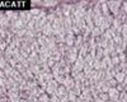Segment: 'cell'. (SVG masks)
Returning <instances> with one entry per match:
<instances>
[{"mask_svg": "<svg viewBox=\"0 0 127 102\" xmlns=\"http://www.w3.org/2000/svg\"><path fill=\"white\" fill-rule=\"evenodd\" d=\"M98 97H99L103 102H108V101H109L108 93H103V92H102V93H99V95H98Z\"/></svg>", "mask_w": 127, "mask_h": 102, "instance_id": "14", "label": "cell"}, {"mask_svg": "<svg viewBox=\"0 0 127 102\" xmlns=\"http://www.w3.org/2000/svg\"><path fill=\"white\" fill-rule=\"evenodd\" d=\"M6 47H8V44H6L5 41L3 40L1 42H0V55H4V52H5Z\"/></svg>", "mask_w": 127, "mask_h": 102, "instance_id": "11", "label": "cell"}, {"mask_svg": "<svg viewBox=\"0 0 127 102\" xmlns=\"http://www.w3.org/2000/svg\"><path fill=\"white\" fill-rule=\"evenodd\" d=\"M5 79H6V78H0V87H4V83H5Z\"/></svg>", "mask_w": 127, "mask_h": 102, "instance_id": "19", "label": "cell"}, {"mask_svg": "<svg viewBox=\"0 0 127 102\" xmlns=\"http://www.w3.org/2000/svg\"><path fill=\"white\" fill-rule=\"evenodd\" d=\"M6 65H8V60L5 59V56H4V55H0V69L3 70Z\"/></svg>", "mask_w": 127, "mask_h": 102, "instance_id": "10", "label": "cell"}, {"mask_svg": "<svg viewBox=\"0 0 127 102\" xmlns=\"http://www.w3.org/2000/svg\"><path fill=\"white\" fill-rule=\"evenodd\" d=\"M38 102H50V96L47 93H43L38 97Z\"/></svg>", "mask_w": 127, "mask_h": 102, "instance_id": "13", "label": "cell"}, {"mask_svg": "<svg viewBox=\"0 0 127 102\" xmlns=\"http://www.w3.org/2000/svg\"><path fill=\"white\" fill-rule=\"evenodd\" d=\"M67 95V89H66V87L65 86H59L57 88H56V92H55V96L60 100L61 97H64V96H66Z\"/></svg>", "mask_w": 127, "mask_h": 102, "instance_id": "3", "label": "cell"}, {"mask_svg": "<svg viewBox=\"0 0 127 102\" xmlns=\"http://www.w3.org/2000/svg\"><path fill=\"white\" fill-rule=\"evenodd\" d=\"M108 102H109V101H108Z\"/></svg>", "mask_w": 127, "mask_h": 102, "instance_id": "23", "label": "cell"}, {"mask_svg": "<svg viewBox=\"0 0 127 102\" xmlns=\"http://www.w3.org/2000/svg\"><path fill=\"white\" fill-rule=\"evenodd\" d=\"M126 77H127V75H126L125 73H122V71H118V73H116V74H114V77H113V78H114L116 80H117V83H118V84H122Z\"/></svg>", "mask_w": 127, "mask_h": 102, "instance_id": "5", "label": "cell"}, {"mask_svg": "<svg viewBox=\"0 0 127 102\" xmlns=\"http://www.w3.org/2000/svg\"><path fill=\"white\" fill-rule=\"evenodd\" d=\"M42 35L46 36V37H51V36H54V33H52V24L51 23H46L43 26V28H42Z\"/></svg>", "mask_w": 127, "mask_h": 102, "instance_id": "2", "label": "cell"}, {"mask_svg": "<svg viewBox=\"0 0 127 102\" xmlns=\"http://www.w3.org/2000/svg\"><path fill=\"white\" fill-rule=\"evenodd\" d=\"M111 63L113 66H117L120 65V59H118V55H114V56H111Z\"/></svg>", "mask_w": 127, "mask_h": 102, "instance_id": "12", "label": "cell"}, {"mask_svg": "<svg viewBox=\"0 0 127 102\" xmlns=\"http://www.w3.org/2000/svg\"><path fill=\"white\" fill-rule=\"evenodd\" d=\"M112 41H113V44L116 46H121V44H122V36L121 35H114L112 37Z\"/></svg>", "mask_w": 127, "mask_h": 102, "instance_id": "8", "label": "cell"}, {"mask_svg": "<svg viewBox=\"0 0 127 102\" xmlns=\"http://www.w3.org/2000/svg\"><path fill=\"white\" fill-rule=\"evenodd\" d=\"M34 26H36V19H34V18H32V19L29 20V22L26 24V28H27L28 31H32V32H33Z\"/></svg>", "mask_w": 127, "mask_h": 102, "instance_id": "9", "label": "cell"}, {"mask_svg": "<svg viewBox=\"0 0 127 102\" xmlns=\"http://www.w3.org/2000/svg\"><path fill=\"white\" fill-rule=\"evenodd\" d=\"M84 42H85V41H84V37H83L81 35H79V36H76V37H75V42H74V46L79 49Z\"/></svg>", "mask_w": 127, "mask_h": 102, "instance_id": "7", "label": "cell"}, {"mask_svg": "<svg viewBox=\"0 0 127 102\" xmlns=\"http://www.w3.org/2000/svg\"><path fill=\"white\" fill-rule=\"evenodd\" d=\"M126 60H127V51H126Z\"/></svg>", "mask_w": 127, "mask_h": 102, "instance_id": "21", "label": "cell"}, {"mask_svg": "<svg viewBox=\"0 0 127 102\" xmlns=\"http://www.w3.org/2000/svg\"><path fill=\"white\" fill-rule=\"evenodd\" d=\"M125 92H126V93H127V84L125 86Z\"/></svg>", "mask_w": 127, "mask_h": 102, "instance_id": "20", "label": "cell"}, {"mask_svg": "<svg viewBox=\"0 0 127 102\" xmlns=\"http://www.w3.org/2000/svg\"><path fill=\"white\" fill-rule=\"evenodd\" d=\"M60 100L55 96V95H52V96H50V102H59Z\"/></svg>", "mask_w": 127, "mask_h": 102, "instance_id": "18", "label": "cell"}, {"mask_svg": "<svg viewBox=\"0 0 127 102\" xmlns=\"http://www.w3.org/2000/svg\"><path fill=\"white\" fill-rule=\"evenodd\" d=\"M70 31H71V32H72L74 35H75V36L81 35V33H80V29H79V27H78V26H75V24H74V26L71 27V29H70Z\"/></svg>", "mask_w": 127, "mask_h": 102, "instance_id": "15", "label": "cell"}, {"mask_svg": "<svg viewBox=\"0 0 127 102\" xmlns=\"http://www.w3.org/2000/svg\"><path fill=\"white\" fill-rule=\"evenodd\" d=\"M126 51H127V46H126Z\"/></svg>", "mask_w": 127, "mask_h": 102, "instance_id": "22", "label": "cell"}, {"mask_svg": "<svg viewBox=\"0 0 127 102\" xmlns=\"http://www.w3.org/2000/svg\"><path fill=\"white\" fill-rule=\"evenodd\" d=\"M121 10L127 15V1H122V6H121Z\"/></svg>", "mask_w": 127, "mask_h": 102, "instance_id": "17", "label": "cell"}, {"mask_svg": "<svg viewBox=\"0 0 127 102\" xmlns=\"http://www.w3.org/2000/svg\"><path fill=\"white\" fill-rule=\"evenodd\" d=\"M64 86L66 87L67 91H70L74 86H75V80H74V78L71 75H66L65 77V82H64Z\"/></svg>", "mask_w": 127, "mask_h": 102, "instance_id": "4", "label": "cell"}, {"mask_svg": "<svg viewBox=\"0 0 127 102\" xmlns=\"http://www.w3.org/2000/svg\"><path fill=\"white\" fill-rule=\"evenodd\" d=\"M100 4V10H102V15H108L109 14V9H108V5H107V1H99Z\"/></svg>", "mask_w": 127, "mask_h": 102, "instance_id": "6", "label": "cell"}, {"mask_svg": "<svg viewBox=\"0 0 127 102\" xmlns=\"http://www.w3.org/2000/svg\"><path fill=\"white\" fill-rule=\"evenodd\" d=\"M107 83L109 84V87H116V86H117V84H118V83H117V80H116L114 78H112L111 80H108V82H107Z\"/></svg>", "mask_w": 127, "mask_h": 102, "instance_id": "16", "label": "cell"}, {"mask_svg": "<svg viewBox=\"0 0 127 102\" xmlns=\"http://www.w3.org/2000/svg\"><path fill=\"white\" fill-rule=\"evenodd\" d=\"M107 5L109 9V14H112L113 17H117L122 6V1H107Z\"/></svg>", "mask_w": 127, "mask_h": 102, "instance_id": "1", "label": "cell"}]
</instances>
